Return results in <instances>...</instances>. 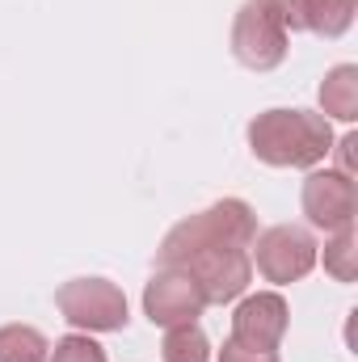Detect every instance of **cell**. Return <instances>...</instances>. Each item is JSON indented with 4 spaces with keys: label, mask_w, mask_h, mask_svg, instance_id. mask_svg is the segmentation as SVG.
<instances>
[{
    "label": "cell",
    "mask_w": 358,
    "mask_h": 362,
    "mask_svg": "<svg viewBox=\"0 0 358 362\" xmlns=\"http://www.w3.org/2000/svg\"><path fill=\"white\" fill-rule=\"evenodd\" d=\"M249 152L270 169H316L333 152V127L316 110H266L249 122Z\"/></svg>",
    "instance_id": "cell-1"
},
{
    "label": "cell",
    "mask_w": 358,
    "mask_h": 362,
    "mask_svg": "<svg viewBox=\"0 0 358 362\" xmlns=\"http://www.w3.org/2000/svg\"><path fill=\"white\" fill-rule=\"evenodd\" d=\"M253 236H258L253 206L245 198H219L207 211H198V215H190V219H181V223L169 228V236L156 249V262H161V270H173L194 249H207V245H241V249H253Z\"/></svg>",
    "instance_id": "cell-2"
},
{
    "label": "cell",
    "mask_w": 358,
    "mask_h": 362,
    "mask_svg": "<svg viewBox=\"0 0 358 362\" xmlns=\"http://www.w3.org/2000/svg\"><path fill=\"white\" fill-rule=\"evenodd\" d=\"M316 257H321V245L299 223H274V228L253 236V249H249V262L274 286H287V282L308 278L312 266H316Z\"/></svg>",
    "instance_id": "cell-3"
},
{
    "label": "cell",
    "mask_w": 358,
    "mask_h": 362,
    "mask_svg": "<svg viewBox=\"0 0 358 362\" xmlns=\"http://www.w3.org/2000/svg\"><path fill=\"white\" fill-rule=\"evenodd\" d=\"M291 51L287 25L274 17L266 0H245L232 17V55L249 72H274Z\"/></svg>",
    "instance_id": "cell-4"
},
{
    "label": "cell",
    "mask_w": 358,
    "mask_h": 362,
    "mask_svg": "<svg viewBox=\"0 0 358 362\" xmlns=\"http://www.w3.org/2000/svg\"><path fill=\"white\" fill-rule=\"evenodd\" d=\"M64 320L81 333H118L127 329V295L110 278H72L55 291Z\"/></svg>",
    "instance_id": "cell-5"
},
{
    "label": "cell",
    "mask_w": 358,
    "mask_h": 362,
    "mask_svg": "<svg viewBox=\"0 0 358 362\" xmlns=\"http://www.w3.org/2000/svg\"><path fill=\"white\" fill-rule=\"evenodd\" d=\"M207 295V303H232L249 291V278H253V262H249V249L241 245H207V249H194L181 266Z\"/></svg>",
    "instance_id": "cell-6"
},
{
    "label": "cell",
    "mask_w": 358,
    "mask_h": 362,
    "mask_svg": "<svg viewBox=\"0 0 358 362\" xmlns=\"http://www.w3.org/2000/svg\"><path fill=\"white\" fill-rule=\"evenodd\" d=\"M304 215L312 228L321 232H346L354 228V211H358V189H354V177L342 173V169H312L308 181H304Z\"/></svg>",
    "instance_id": "cell-7"
},
{
    "label": "cell",
    "mask_w": 358,
    "mask_h": 362,
    "mask_svg": "<svg viewBox=\"0 0 358 362\" xmlns=\"http://www.w3.org/2000/svg\"><path fill=\"white\" fill-rule=\"evenodd\" d=\"M202 308H207V295L185 270H156L152 282L144 286V316L161 329L194 325Z\"/></svg>",
    "instance_id": "cell-8"
},
{
    "label": "cell",
    "mask_w": 358,
    "mask_h": 362,
    "mask_svg": "<svg viewBox=\"0 0 358 362\" xmlns=\"http://www.w3.org/2000/svg\"><path fill=\"white\" fill-rule=\"evenodd\" d=\"M291 325V308L278 291L245 295L232 312V341L253 346V350H278Z\"/></svg>",
    "instance_id": "cell-9"
},
{
    "label": "cell",
    "mask_w": 358,
    "mask_h": 362,
    "mask_svg": "<svg viewBox=\"0 0 358 362\" xmlns=\"http://www.w3.org/2000/svg\"><path fill=\"white\" fill-rule=\"evenodd\" d=\"M321 114L337 118V122H354L358 118V68L354 64H337L325 72L321 81Z\"/></svg>",
    "instance_id": "cell-10"
},
{
    "label": "cell",
    "mask_w": 358,
    "mask_h": 362,
    "mask_svg": "<svg viewBox=\"0 0 358 362\" xmlns=\"http://www.w3.org/2000/svg\"><path fill=\"white\" fill-rule=\"evenodd\" d=\"M358 0H304V30L316 38H342L354 25Z\"/></svg>",
    "instance_id": "cell-11"
},
{
    "label": "cell",
    "mask_w": 358,
    "mask_h": 362,
    "mask_svg": "<svg viewBox=\"0 0 358 362\" xmlns=\"http://www.w3.org/2000/svg\"><path fill=\"white\" fill-rule=\"evenodd\" d=\"M51 341L30 325H4L0 329V362H47Z\"/></svg>",
    "instance_id": "cell-12"
},
{
    "label": "cell",
    "mask_w": 358,
    "mask_h": 362,
    "mask_svg": "<svg viewBox=\"0 0 358 362\" xmlns=\"http://www.w3.org/2000/svg\"><path fill=\"white\" fill-rule=\"evenodd\" d=\"M165 362H211V341L198 325H173L161 341Z\"/></svg>",
    "instance_id": "cell-13"
},
{
    "label": "cell",
    "mask_w": 358,
    "mask_h": 362,
    "mask_svg": "<svg viewBox=\"0 0 358 362\" xmlns=\"http://www.w3.org/2000/svg\"><path fill=\"white\" fill-rule=\"evenodd\" d=\"M354 253H358L354 228H346V232H333V240L325 245V270L333 274L337 282H354Z\"/></svg>",
    "instance_id": "cell-14"
},
{
    "label": "cell",
    "mask_w": 358,
    "mask_h": 362,
    "mask_svg": "<svg viewBox=\"0 0 358 362\" xmlns=\"http://www.w3.org/2000/svg\"><path fill=\"white\" fill-rule=\"evenodd\" d=\"M47 362H110V358L89 333H68L47 350Z\"/></svg>",
    "instance_id": "cell-15"
},
{
    "label": "cell",
    "mask_w": 358,
    "mask_h": 362,
    "mask_svg": "<svg viewBox=\"0 0 358 362\" xmlns=\"http://www.w3.org/2000/svg\"><path fill=\"white\" fill-rule=\"evenodd\" d=\"M219 362H278V350H253V346H241V341H224Z\"/></svg>",
    "instance_id": "cell-16"
},
{
    "label": "cell",
    "mask_w": 358,
    "mask_h": 362,
    "mask_svg": "<svg viewBox=\"0 0 358 362\" xmlns=\"http://www.w3.org/2000/svg\"><path fill=\"white\" fill-rule=\"evenodd\" d=\"M270 8H274V17L287 25V34L291 30H304V0H266Z\"/></svg>",
    "instance_id": "cell-17"
}]
</instances>
